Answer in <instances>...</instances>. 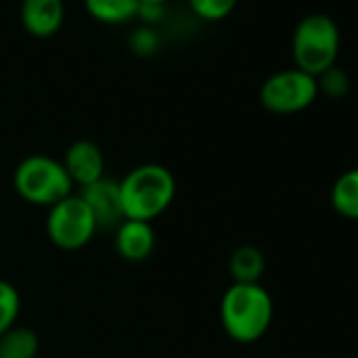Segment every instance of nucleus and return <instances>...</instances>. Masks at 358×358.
Segmentation results:
<instances>
[{
	"label": "nucleus",
	"mask_w": 358,
	"mask_h": 358,
	"mask_svg": "<svg viewBox=\"0 0 358 358\" xmlns=\"http://www.w3.org/2000/svg\"><path fill=\"white\" fill-rule=\"evenodd\" d=\"M120 203L124 220L152 224L175 201L177 182L171 169L158 162L133 166L120 182Z\"/></svg>",
	"instance_id": "1"
},
{
	"label": "nucleus",
	"mask_w": 358,
	"mask_h": 358,
	"mask_svg": "<svg viewBox=\"0 0 358 358\" xmlns=\"http://www.w3.org/2000/svg\"><path fill=\"white\" fill-rule=\"evenodd\" d=\"M220 320L226 335L236 343H255L272 327L274 299L262 282H232L220 301Z\"/></svg>",
	"instance_id": "2"
},
{
	"label": "nucleus",
	"mask_w": 358,
	"mask_h": 358,
	"mask_svg": "<svg viewBox=\"0 0 358 358\" xmlns=\"http://www.w3.org/2000/svg\"><path fill=\"white\" fill-rule=\"evenodd\" d=\"M341 49V32L337 22L327 13H310L301 17L291 34L293 68L320 76L324 70L337 66Z\"/></svg>",
	"instance_id": "3"
},
{
	"label": "nucleus",
	"mask_w": 358,
	"mask_h": 358,
	"mask_svg": "<svg viewBox=\"0 0 358 358\" xmlns=\"http://www.w3.org/2000/svg\"><path fill=\"white\" fill-rule=\"evenodd\" d=\"M13 188L22 201L36 207H53L74 192V184L62 160L49 154H30L13 171Z\"/></svg>",
	"instance_id": "4"
},
{
	"label": "nucleus",
	"mask_w": 358,
	"mask_h": 358,
	"mask_svg": "<svg viewBox=\"0 0 358 358\" xmlns=\"http://www.w3.org/2000/svg\"><path fill=\"white\" fill-rule=\"evenodd\" d=\"M45 230H47V238L57 249L78 251L93 241L99 226L87 203L80 199V194L72 192L64 201L49 207Z\"/></svg>",
	"instance_id": "5"
},
{
	"label": "nucleus",
	"mask_w": 358,
	"mask_h": 358,
	"mask_svg": "<svg viewBox=\"0 0 358 358\" xmlns=\"http://www.w3.org/2000/svg\"><path fill=\"white\" fill-rule=\"evenodd\" d=\"M318 99L316 78L297 70L287 68L270 74L259 87V103L270 114L291 116L308 110Z\"/></svg>",
	"instance_id": "6"
},
{
	"label": "nucleus",
	"mask_w": 358,
	"mask_h": 358,
	"mask_svg": "<svg viewBox=\"0 0 358 358\" xmlns=\"http://www.w3.org/2000/svg\"><path fill=\"white\" fill-rule=\"evenodd\" d=\"M62 164L78 188L91 186L106 177V156L101 148L91 139H78L64 152Z\"/></svg>",
	"instance_id": "7"
},
{
	"label": "nucleus",
	"mask_w": 358,
	"mask_h": 358,
	"mask_svg": "<svg viewBox=\"0 0 358 358\" xmlns=\"http://www.w3.org/2000/svg\"><path fill=\"white\" fill-rule=\"evenodd\" d=\"M80 199L91 209L95 222L99 228H116L124 215H122V203H120V188L116 179L101 177L99 182L80 188Z\"/></svg>",
	"instance_id": "8"
},
{
	"label": "nucleus",
	"mask_w": 358,
	"mask_h": 358,
	"mask_svg": "<svg viewBox=\"0 0 358 358\" xmlns=\"http://www.w3.org/2000/svg\"><path fill=\"white\" fill-rule=\"evenodd\" d=\"M66 20L64 0H22L20 22L24 30L34 38L55 36Z\"/></svg>",
	"instance_id": "9"
},
{
	"label": "nucleus",
	"mask_w": 358,
	"mask_h": 358,
	"mask_svg": "<svg viewBox=\"0 0 358 358\" xmlns=\"http://www.w3.org/2000/svg\"><path fill=\"white\" fill-rule=\"evenodd\" d=\"M114 249L131 264L145 262L156 249V230L148 222L122 220L114 228Z\"/></svg>",
	"instance_id": "10"
},
{
	"label": "nucleus",
	"mask_w": 358,
	"mask_h": 358,
	"mask_svg": "<svg viewBox=\"0 0 358 358\" xmlns=\"http://www.w3.org/2000/svg\"><path fill=\"white\" fill-rule=\"evenodd\" d=\"M228 272L232 282L238 285H255L262 280L266 272V257L253 245H243L232 251L228 262Z\"/></svg>",
	"instance_id": "11"
},
{
	"label": "nucleus",
	"mask_w": 358,
	"mask_h": 358,
	"mask_svg": "<svg viewBox=\"0 0 358 358\" xmlns=\"http://www.w3.org/2000/svg\"><path fill=\"white\" fill-rule=\"evenodd\" d=\"M331 207L337 215L358 222V166L343 171L331 186Z\"/></svg>",
	"instance_id": "12"
},
{
	"label": "nucleus",
	"mask_w": 358,
	"mask_h": 358,
	"mask_svg": "<svg viewBox=\"0 0 358 358\" xmlns=\"http://www.w3.org/2000/svg\"><path fill=\"white\" fill-rule=\"evenodd\" d=\"M85 9L95 22L118 26L137 17L139 0H85Z\"/></svg>",
	"instance_id": "13"
},
{
	"label": "nucleus",
	"mask_w": 358,
	"mask_h": 358,
	"mask_svg": "<svg viewBox=\"0 0 358 358\" xmlns=\"http://www.w3.org/2000/svg\"><path fill=\"white\" fill-rule=\"evenodd\" d=\"M41 339L34 329L15 324L0 335V358H36Z\"/></svg>",
	"instance_id": "14"
},
{
	"label": "nucleus",
	"mask_w": 358,
	"mask_h": 358,
	"mask_svg": "<svg viewBox=\"0 0 358 358\" xmlns=\"http://www.w3.org/2000/svg\"><path fill=\"white\" fill-rule=\"evenodd\" d=\"M22 314V295L15 285L0 278V335L13 329Z\"/></svg>",
	"instance_id": "15"
},
{
	"label": "nucleus",
	"mask_w": 358,
	"mask_h": 358,
	"mask_svg": "<svg viewBox=\"0 0 358 358\" xmlns=\"http://www.w3.org/2000/svg\"><path fill=\"white\" fill-rule=\"evenodd\" d=\"M316 85H318V95H324L329 99H343L352 89L350 74L339 66H333L324 70L320 76H316Z\"/></svg>",
	"instance_id": "16"
},
{
	"label": "nucleus",
	"mask_w": 358,
	"mask_h": 358,
	"mask_svg": "<svg viewBox=\"0 0 358 358\" xmlns=\"http://www.w3.org/2000/svg\"><path fill=\"white\" fill-rule=\"evenodd\" d=\"M238 0H188L190 11L203 22H222L232 15Z\"/></svg>",
	"instance_id": "17"
},
{
	"label": "nucleus",
	"mask_w": 358,
	"mask_h": 358,
	"mask_svg": "<svg viewBox=\"0 0 358 358\" xmlns=\"http://www.w3.org/2000/svg\"><path fill=\"white\" fill-rule=\"evenodd\" d=\"M158 45H160V41H158V34L152 26H139L129 36V47L139 57H148V55L156 53Z\"/></svg>",
	"instance_id": "18"
},
{
	"label": "nucleus",
	"mask_w": 358,
	"mask_h": 358,
	"mask_svg": "<svg viewBox=\"0 0 358 358\" xmlns=\"http://www.w3.org/2000/svg\"><path fill=\"white\" fill-rule=\"evenodd\" d=\"M137 17H139L145 26H152V28H154V24H158V22L164 17V7H162V5H139Z\"/></svg>",
	"instance_id": "19"
},
{
	"label": "nucleus",
	"mask_w": 358,
	"mask_h": 358,
	"mask_svg": "<svg viewBox=\"0 0 358 358\" xmlns=\"http://www.w3.org/2000/svg\"><path fill=\"white\" fill-rule=\"evenodd\" d=\"M169 3V0H139V5H166Z\"/></svg>",
	"instance_id": "20"
}]
</instances>
